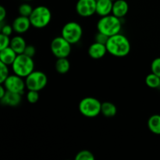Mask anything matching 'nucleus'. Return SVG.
<instances>
[{"instance_id": "nucleus-20", "label": "nucleus", "mask_w": 160, "mask_h": 160, "mask_svg": "<svg viewBox=\"0 0 160 160\" xmlns=\"http://www.w3.org/2000/svg\"><path fill=\"white\" fill-rule=\"evenodd\" d=\"M56 71L60 74H65L68 73L70 69V62L67 58H59L55 64Z\"/></svg>"}, {"instance_id": "nucleus-33", "label": "nucleus", "mask_w": 160, "mask_h": 160, "mask_svg": "<svg viewBox=\"0 0 160 160\" xmlns=\"http://www.w3.org/2000/svg\"><path fill=\"white\" fill-rule=\"evenodd\" d=\"M23 1H32V0H23Z\"/></svg>"}, {"instance_id": "nucleus-32", "label": "nucleus", "mask_w": 160, "mask_h": 160, "mask_svg": "<svg viewBox=\"0 0 160 160\" xmlns=\"http://www.w3.org/2000/svg\"><path fill=\"white\" fill-rule=\"evenodd\" d=\"M6 88H5V86L3 85L2 84H1V85H0V98H2V97L6 95Z\"/></svg>"}, {"instance_id": "nucleus-13", "label": "nucleus", "mask_w": 160, "mask_h": 160, "mask_svg": "<svg viewBox=\"0 0 160 160\" xmlns=\"http://www.w3.org/2000/svg\"><path fill=\"white\" fill-rule=\"evenodd\" d=\"M21 96L22 95H20V94L15 93V92H12L6 90V95L2 98H0V100H1V103L3 106L15 107V106H19L21 102Z\"/></svg>"}, {"instance_id": "nucleus-8", "label": "nucleus", "mask_w": 160, "mask_h": 160, "mask_svg": "<svg viewBox=\"0 0 160 160\" xmlns=\"http://www.w3.org/2000/svg\"><path fill=\"white\" fill-rule=\"evenodd\" d=\"M50 48L53 56H56L57 59L67 58L71 52V44L60 36L55 38L52 41Z\"/></svg>"}, {"instance_id": "nucleus-9", "label": "nucleus", "mask_w": 160, "mask_h": 160, "mask_svg": "<svg viewBox=\"0 0 160 160\" xmlns=\"http://www.w3.org/2000/svg\"><path fill=\"white\" fill-rule=\"evenodd\" d=\"M2 84L7 91L20 94V95H23L25 87H26V83H25V81L23 80V78L15 73L13 75H9Z\"/></svg>"}, {"instance_id": "nucleus-3", "label": "nucleus", "mask_w": 160, "mask_h": 160, "mask_svg": "<svg viewBox=\"0 0 160 160\" xmlns=\"http://www.w3.org/2000/svg\"><path fill=\"white\" fill-rule=\"evenodd\" d=\"M12 67L15 74L21 78H26L34 71V62L32 57L22 53L17 55L13 63L12 64Z\"/></svg>"}, {"instance_id": "nucleus-22", "label": "nucleus", "mask_w": 160, "mask_h": 160, "mask_svg": "<svg viewBox=\"0 0 160 160\" xmlns=\"http://www.w3.org/2000/svg\"><path fill=\"white\" fill-rule=\"evenodd\" d=\"M34 8L28 3H23L19 6L18 12L20 16H23V17H29L31 16V12H32Z\"/></svg>"}, {"instance_id": "nucleus-2", "label": "nucleus", "mask_w": 160, "mask_h": 160, "mask_svg": "<svg viewBox=\"0 0 160 160\" xmlns=\"http://www.w3.org/2000/svg\"><path fill=\"white\" fill-rule=\"evenodd\" d=\"M121 27L120 18H118L113 14L102 17L97 23V30L98 32L102 33L108 37L120 34Z\"/></svg>"}, {"instance_id": "nucleus-25", "label": "nucleus", "mask_w": 160, "mask_h": 160, "mask_svg": "<svg viewBox=\"0 0 160 160\" xmlns=\"http://www.w3.org/2000/svg\"><path fill=\"white\" fill-rule=\"evenodd\" d=\"M39 99V94L37 91L29 90V92L27 93V100L31 104H34L37 102Z\"/></svg>"}, {"instance_id": "nucleus-23", "label": "nucleus", "mask_w": 160, "mask_h": 160, "mask_svg": "<svg viewBox=\"0 0 160 160\" xmlns=\"http://www.w3.org/2000/svg\"><path fill=\"white\" fill-rule=\"evenodd\" d=\"M95 156L88 150H82L79 152L75 156L76 160H95Z\"/></svg>"}, {"instance_id": "nucleus-12", "label": "nucleus", "mask_w": 160, "mask_h": 160, "mask_svg": "<svg viewBox=\"0 0 160 160\" xmlns=\"http://www.w3.org/2000/svg\"><path fill=\"white\" fill-rule=\"evenodd\" d=\"M31 23L29 17L20 16L17 17L12 22L13 31L17 34H23L29 30Z\"/></svg>"}, {"instance_id": "nucleus-16", "label": "nucleus", "mask_w": 160, "mask_h": 160, "mask_svg": "<svg viewBox=\"0 0 160 160\" xmlns=\"http://www.w3.org/2000/svg\"><path fill=\"white\" fill-rule=\"evenodd\" d=\"M17 54L10 46L0 50V62L6 65H12L17 58Z\"/></svg>"}, {"instance_id": "nucleus-29", "label": "nucleus", "mask_w": 160, "mask_h": 160, "mask_svg": "<svg viewBox=\"0 0 160 160\" xmlns=\"http://www.w3.org/2000/svg\"><path fill=\"white\" fill-rule=\"evenodd\" d=\"M12 31H14L12 26H10L9 24H5L1 26V34H3L7 36H10L12 34Z\"/></svg>"}, {"instance_id": "nucleus-6", "label": "nucleus", "mask_w": 160, "mask_h": 160, "mask_svg": "<svg viewBox=\"0 0 160 160\" xmlns=\"http://www.w3.org/2000/svg\"><path fill=\"white\" fill-rule=\"evenodd\" d=\"M82 27L74 21H70L66 23L61 32V36L71 45H74L79 42L82 38Z\"/></svg>"}, {"instance_id": "nucleus-18", "label": "nucleus", "mask_w": 160, "mask_h": 160, "mask_svg": "<svg viewBox=\"0 0 160 160\" xmlns=\"http://www.w3.org/2000/svg\"><path fill=\"white\" fill-rule=\"evenodd\" d=\"M117 106L112 102H105L102 103L101 113L104 117H108V118L113 117L117 115Z\"/></svg>"}, {"instance_id": "nucleus-26", "label": "nucleus", "mask_w": 160, "mask_h": 160, "mask_svg": "<svg viewBox=\"0 0 160 160\" xmlns=\"http://www.w3.org/2000/svg\"><path fill=\"white\" fill-rule=\"evenodd\" d=\"M151 70L152 73L160 77V57L153 59L151 64Z\"/></svg>"}, {"instance_id": "nucleus-4", "label": "nucleus", "mask_w": 160, "mask_h": 160, "mask_svg": "<svg viewBox=\"0 0 160 160\" xmlns=\"http://www.w3.org/2000/svg\"><path fill=\"white\" fill-rule=\"evenodd\" d=\"M29 19L31 26L35 28H44L51 22L52 12L46 6H39L34 8Z\"/></svg>"}, {"instance_id": "nucleus-14", "label": "nucleus", "mask_w": 160, "mask_h": 160, "mask_svg": "<svg viewBox=\"0 0 160 160\" xmlns=\"http://www.w3.org/2000/svg\"><path fill=\"white\" fill-rule=\"evenodd\" d=\"M129 10L128 3L125 0H116L113 2L112 13L118 18H123Z\"/></svg>"}, {"instance_id": "nucleus-5", "label": "nucleus", "mask_w": 160, "mask_h": 160, "mask_svg": "<svg viewBox=\"0 0 160 160\" xmlns=\"http://www.w3.org/2000/svg\"><path fill=\"white\" fill-rule=\"evenodd\" d=\"M78 109L83 116L88 118H94L101 113L102 102L93 97H86L81 100Z\"/></svg>"}, {"instance_id": "nucleus-11", "label": "nucleus", "mask_w": 160, "mask_h": 160, "mask_svg": "<svg viewBox=\"0 0 160 160\" xmlns=\"http://www.w3.org/2000/svg\"><path fill=\"white\" fill-rule=\"evenodd\" d=\"M88 52L89 56L94 59H102L108 52L107 48H106V45L105 44H102L96 42H94L89 46Z\"/></svg>"}, {"instance_id": "nucleus-15", "label": "nucleus", "mask_w": 160, "mask_h": 160, "mask_svg": "<svg viewBox=\"0 0 160 160\" xmlns=\"http://www.w3.org/2000/svg\"><path fill=\"white\" fill-rule=\"evenodd\" d=\"M113 2L111 0H97L96 13L100 17L109 15L112 11Z\"/></svg>"}, {"instance_id": "nucleus-28", "label": "nucleus", "mask_w": 160, "mask_h": 160, "mask_svg": "<svg viewBox=\"0 0 160 160\" xmlns=\"http://www.w3.org/2000/svg\"><path fill=\"white\" fill-rule=\"evenodd\" d=\"M109 37H108V36L106 35V34H102V33L101 32H98V33H97L96 35H95V39L96 42H99V43L105 44V45H106L108 39H109Z\"/></svg>"}, {"instance_id": "nucleus-24", "label": "nucleus", "mask_w": 160, "mask_h": 160, "mask_svg": "<svg viewBox=\"0 0 160 160\" xmlns=\"http://www.w3.org/2000/svg\"><path fill=\"white\" fill-rule=\"evenodd\" d=\"M9 76L8 65L5 64L4 62H0V83L3 84Z\"/></svg>"}, {"instance_id": "nucleus-19", "label": "nucleus", "mask_w": 160, "mask_h": 160, "mask_svg": "<svg viewBox=\"0 0 160 160\" xmlns=\"http://www.w3.org/2000/svg\"><path fill=\"white\" fill-rule=\"evenodd\" d=\"M148 128L152 133L160 135V115L151 116L148 120Z\"/></svg>"}, {"instance_id": "nucleus-10", "label": "nucleus", "mask_w": 160, "mask_h": 160, "mask_svg": "<svg viewBox=\"0 0 160 160\" xmlns=\"http://www.w3.org/2000/svg\"><path fill=\"white\" fill-rule=\"evenodd\" d=\"M97 0H78L76 4L78 14L83 17H89L96 12Z\"/></svg>"}, {"instance_id": "nucleus-17", "label": "nucleus", "mask_w": 160, "mask_h": 160, "mask_svg": "<svg viewBox=\"0 0 160 160\" xmlns=\"http://www.w3.org/2000/svg\"><path fill=\"white\" fill-rule=\"evenodd\" d=\"M26 41L21 36H15L10 40V45L9 46L17 52V55L22 54L24 52L25 48L27 47Z\"/></svg>"}, {"instance_id": "nucleus-21", "label": "nucleus", "mask_w": 160, "mask_h": 160, "mask_svg": "<svg viewBox=\"0 0 160 160\" xmlns=\"http://www.w3.org/2000/svg\"><path fill=\"white\" fill-rule=\"evenodd\" d=\"M145 84L150 88H158L160 87V77L151 73L145 78Z\"/></svg>"}, {"instance_id": "nucleus-7", "label": "nucleus", "mask_w": 160, "mask_h": 160, "mask_svg": "<svg viewBox=\"0 0 160 160\" xmlns=\"http://www.w3.org/2000/svg\"><path fill=\"white\" fill-rule=\"evenodd\" d=\"M26 88L28 90L39 91L45 88L48 83L46 74L42 71H33L25 79Z\"/></svg>"}, {"instance_id": "nucleus-34", "label": "nucleus", "mask_w": 160, "mask_h": 160, "mask_svg": "<svg viewBox=\"0 0 160 160\" xmlns=\"http://www.w3.org/2000/svg\"><path fill=\"white\" fill-rule=\"evenodd\" d=\"M111 1H112V2H115L116 0H111Z\"/></svg>"}, {"instance_id": "nucleus-27", "label": "nucleus", "mask_w": 160, "mask_h": 160, "mask_svg": "<svg viewBox=\"0 0 160 160\" xmlns=\"http://www.w3.org/2000/svg\"><path fill=\"white\" fill-rule=\"evenodd\" d=\"M10 40L11 39H9V36L0 34V50L9 47L10 45Z\"/></svg>"}, {"instance_id": "nucleus-30", "label": "nucleus", "mask_w": 160, "mask_h": 160, "mask_svg": "<svg viewBox=\"0 0 160 160\" xmlns=\"http://www.w3.org/2000/svg\"><path fill=\"white\" fill-rule=\"evenodd\" d=\"M36 53V49L35 47L33 46V45H27V47L25 48L24 52H23V54L27 55V56H30V57H32L35 55Z\"/></svg>"}, {"instance_id": "nucleus-31", "label": "nucleus", "mask_w": 160, "mask_h": 160, "mask_svg": "<svg viewBox=\"0 0 160 160\" xmlns=\"http://www.w3.org/2000/svg\"><path fill=\"white\" fill-rule=\"evenodd\" d=\"M6 17V10L3 6H0V22L4 21Z\"/></svg>"}, {"instance_id": "nucleus-1", "label": "nucleus", "mask_w": 160, "mask_h": 160, "mask_svg": "<svg viewBox=\"0 0 160 160\" xmlns=\"http://www.w3.org/2000/svg\"><path fill=\"white\" fill-rule=\"evenodd\" d=\"M106 45L108 52L116 57H125L131 52V43L129 40L121 34L109 37Z\"/></svg>"}]
</instances>
